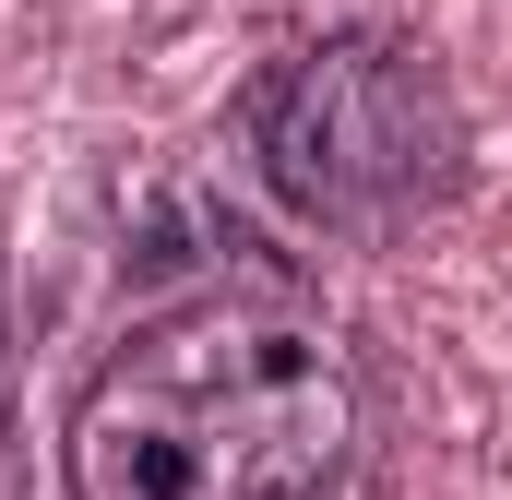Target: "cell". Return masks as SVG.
<instances>
[{"mask_svg": "<svg viewBox=\"0 0 512 500\" xmlns=\"http://www.w3.org/2000/svg\"><path fill=\"white\" fill-rule=\"evenodd\" d=\"M382 465L370 334L274 262L167 286L60 393V500H382Z\"/></svg>", "mask_w": 512, "mask_h": 500, "instance_id": "6da1fadb", "label": "cell"}, {"mask_svg": "<svg viewBox=\"0 0 512 500\" xmlns=\"http://www.w3.org/2000/svg\"><path fill=\"white\" fill-rule=\"evenodd\" d=\"M239 155L274 191V215H298L310 239L334 250H382L429 215L465 203L477 179V120H465V84L441 72L429 36L405 24H322V36H286L274 60H251L239 84Z\"/></svg>", "mask_w": 512, "mask_h": 500, "instance_id": "7a4b0ae2", "label": "cell"}, {"mask_svg": "<svg viewBox=\"0 0 512 500\" xmlns=\"http://www.w3.org/2000/svg\"><path fill=\"white\" fill-rule=\"evenodd\" d=\"M0 405H12V250H0Z\"/></svg>", "mask_w": 512, "mask_h": 500, "instance_id": "3957f363", "label": "cell"}]
</instances>
